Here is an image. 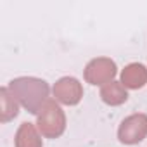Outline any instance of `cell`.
Here are the masks:
<instances>
[{
	"label": "cell",
	"mask_w": 147,
	"mask_h": 147,
	"mask_svg": "<svg viewBox=\"0 0 147 147\" xmlns=\"http://www.w3.org/2000/svg\"><path fill=\"white\" fill-rule=\"evenodd\" d=\"M36 128L45 138H57L66 130V114L55 99H49L36 114Z\"/></svg>",
	"instance_id": "2"
},
{
	"label": "cell",
	"mask_w": 147,
	"mask_h": 147,
	"mask_svg": "<svg viewBox=\"0 0 147 147\" xmlns=\"http://www.w3.org/2000/svg\"><path fill=\"white\" fill-rule=\"evenodd\" d=\"M100 99L107 106H121L128 100V90L123 87L121 82H111L100 87Z\"/></svg>",
	"instance_id": "9"
},
{
	"label": "cell",
	"mask_w": 147,
	"mask_h": 147,
	"mask_svg": "<svg viewBox=\"0 0 147 147\" xmlns=\"http://www.w3.org/2000/svg\"><path fill=\"white\" fill-rule=\"evenodd\" d=\"M14 144L16 147H43L42 133L38 131L36 125L33 123H23L18 128Z\"/></svg>",
	"instance_id": "7"
},
{
	"label": "cell",
	"mask_w": 147,
	"mask_h": 147,
	"mask_svg": "<svg viewBox=\"0 0 147 147\" xmlns=\"http://www.w3.org/2000/svg\"><path fill=\"white\" fill-rule=\"evenodd\" d=\"M123 87L126 90H138L147 83V67L140 62H131L121 71Z\"/></svg>",
	"instance_id": "6"
},
{
	"label": "cell",
	"mask_w": 147,
	"mask_h": 147,
	"mask_svg": "<svg viewBox=\"0 0 147 147\" xmlns=\"http://www.w3.org/2000/svg\"><path fill=\"white\" fill-rule=\"evenodd\" d=\"M7 88L18 99V102L23 107H26L31 114L40 113L43 104L49 100V92H50L47 82H43L40 78H35V76L14 78L7 85Z\"/></svg>",
	"instance_id": "1"
},
{
	"label": "cell",
	"mask_w": 147,
	"mask_h": 147,
	"mask_svg": "<svg viewBox=\"0 0 147 147\" xmlns=\"http://www.w3.org/2000/svg\"><path fill=\"white\" fill-rule=\"evenodd\" d=\"M116 62L111 61L109 57H95L85 66V82L90 85H99L104 87L116 78Z\"/></svg>",
	"instance_id": "3"
},
{
	"label": "cell",
	"mask_w": 147,
	"mask_h": 147,
	"mask_svg": "<svg viewBox=\"0 0 147 147\" xmlns=\"http://www.w3.org/2000/svg\"><path fill=\"white\" fill-rule=\"evenodd\" d=\"M52 94H54V99L59 104L76 106L83 99V87H82V83L76 78L64 76V78L55 82V85L52 88Z\"/></svg>",
	"instance_id": "5"
},
{
	"label": "cell",
	"mask_w": 147,
	"mask_h": 147,
	"mask_svg": "<svg viewBox=\"0 0 147 147\" xmlns=\"http://www.w3.org/2000/svg\"><path fill=\"white\" fill-rule=\"evenodd\" d=\"M147 137V114L135 113L125 118L118 128V138L125 145H135Z\"/></svg>",
	"instance_id": "4"
},
{
	"label": "cell",
	"mask_w": 147,
	"mask_h": 147,
	"mask_svg": "<svg viewBox=\"0 0 147 147\" xmlns=\"http://www.w3.org/2000/svg\"><path fill=\"white\" fill-rule=\"evenodd\" d=\"M19 107L21 104L18 102V99L11 94L7 87L0 88V121L9 123L11 119H14L19 114Z\"/></svg>",
	"instance_id": "8"
}]
</instances>
